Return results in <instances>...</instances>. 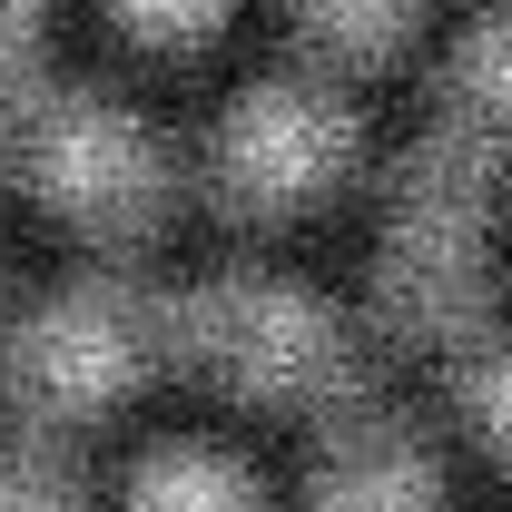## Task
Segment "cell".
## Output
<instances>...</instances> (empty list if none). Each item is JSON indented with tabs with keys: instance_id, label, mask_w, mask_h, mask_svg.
<instances>
[{
	"instance_id": "cell-1",
	"label": "cell",
	"mask_w": 512,
	"mask_h": 512,
	"mask_svg": "<svg viewBox=\"0 0 512 512\" xmlns=\"http://www.w3.org/2000/svg\"><path fill=\"white\" fill-rule=\"evenodd\" d=\"M10 99H20L10 109V158L69 227L138 237L168 207V158L119 99H99V89H10Z\"/></svg>"
},
{
	"instance_id": "cell-2",
	"label": "cell",
	"mask_w": 512,
	"mask_h": 512,
	"mask_svg": "<svg viewBox=\"0 0 512 512\" xmlns=\"http://www.w3.org/2000/svg\"><path fill=\"white\" fill-rule=\"evenodd\" d=\"M168 345L188 365H207L217 384L266 394V404H316L355 365L345 325L325 316L306 286H286V276H217V286L178 296L168 306Z\"/></svg>"
},
{
	"instance_id": "cell-3",
	"label": "cell",
	"mask_w": 512,
	"mask_h": 512,
	"mask_svg": "<svg viewBox=\"0 0 512 512\" xmlns=\"http://www.w3.org/2000/svg\"><path fill=\"white\" fill-rule=\"evenodd\" d=\"M168 345V306L138 286H69L40 316L10 325L0 384L20 414H99L148 375V355Z\"/></svg>"
},
{
	"instance_id": "cell-4",
	"label": "cell",
	"mask_w": 512,
	"mask_h": 512,
	"mask_svg": "<svg viewBox=\"0 0 512 512\" xmlns=\"http://www.w3.org/2000/svg\"><path fill=\"white\" fill-rule=\"evenodd\" d=\"M345 158H355V119H345V99L325 79H256L217 119V148H207L227 207H296Z\"/></svg>"
},
{
	"instance_id": "cell-5",
	"label": "cell",
	"mask_w": 512,
	"mask_h": 512,
	"mask_svg": "<svg viewBox=\"0 0 512 512\" xmlns=\"http://www.w3.org/2000/svg\"><path fill=\"white\" fill-rule=\"evenodd\" d=\"M316 512H444V493H434V463L414 453L404 424L345 414L316 453Z\"/></svg>"
},
{
	"instance_id": "cell-6",
	"label": "cell",
	"mask_w": 512,
	"mask_h": 512,
	"mask_svg": "<svg viewBox=\"0 0 512 512\" xmlns=\"http://www.w3.org/2000/svg\"><path fill=\"white\" fill-rule=\"evenodd\" d=\"M384 325L404 335H473L483 325V256L453 227H394L384 247Z\"/></svg>"
},
{
	"instance_id": "cell-7",
	"label": "cell",
	"mask_w": 512,
	"mask_h": 512,
	"mask_svg": "<svg viewBox=\"0 0 512 512\" xmlns=\"http://www.w3.org/2000/svg\"><path fill=\"white\" fill-rule=\"evenodd\" d=\"M493 178H503V128L483 119H434L404 158V217L394 227H453L473 237L483 207H493Z\"/></svg>"
},
{
	"instance_id": "cell-8",
	"label": "cell",
	"mask_w": 512,
	"mask_h": 512,
	"mask_svg": "<svg viewBox=\"0 0 512 512\" xmlns=\"http://www.w3.org/2000/svg\"><path fill=\"white\" fill-rule=\"evenodd\" d=\"M128 512H256V483L227 463V453H148L138 483H128Z\"/></svg>"
},
{
	"instance_id": "cell-9",
	"label": "cell",
	"mask_w": 512,
	"mask_h": 512,
	"mask_svg": "<svg viewBox=\"0 0 512 512\" xmlns=\"http://www.w3.org/2000/svg\"><path fill=\"white\" fill-rule=\"evenodd\" d=\"M453 119H483V128L512 119V0H493L453 50Z\"/></svg>"
},
{
	"instance_id": "cell-10",
	"label": "cell",
	"mask_w": 512,
	"mask_h": 512,
	"mask_svg": "<svg viewBox=\"0 0 512 512\" xmlns=\"http://www.w3.org/2000/svg\"><path fill=\"white\" fill-rule=\"evenodd\" d=\"M414 10H424V0H306V20H316L335 50H355V60H384V50L414 30Z\"/></svg>"
},
{
	"instance_id": "cell-11",
	"label": "cell",
	"mask_w": 512,
	"mask_h": 512,
	"mask_svg": "<svg viewBox=\"0 0 512 512\" xmlns=\"http://www.w3.org/2000/svg\"><path fill=\"white\" fill-rule=\"evenodd\" d=\"M0 512H79V473L40 444H10L0 453Z\"/></svg>"
},
{
	"instance_id": "cell-12",
	"label": "cell",
	"mask_w": 512,
	"mask_h": 512,
	"mask_svg": "<svg viewBox=\"0 0 512 512\" xmlns=\"http://www.w3.org/2000/svg\"><path fill=\"white\" fill-rule=\"evenodd\" d=\"M463 404H473V424L512 453V345H483L473 355V375H463Z\"/></svg>"
},
{
	"instance_id": "cell-13",
	"label": "cell",
	"mask_w": 512,
	"mask_h": 512,
	"mask_svg": "<svg viewBox=\"0 0 512 512\" xmlns=\"http://www.w3.org/2000/svg\"><path fill=\"white\" fill-rule=\"evenodd\" d=\"M119 20L138 40H197V30L227 20V0H119Z\"/></svg>"
},
{
	"instance_id": "cell-14",
	"label": "cell",
	"mask_w": 512,
	"mask_h": 512,
	"mask_svg": "<svg viewBox=\"0 0 512 512\" xmlns=\"http://www.w3.org/2000/svg\"><path fill=\"white\" fill-rule=\"evenodd\" d=\"M30 30H40V0H0V89H20V60H30Z\"/></svg>"
}]
</instances>
